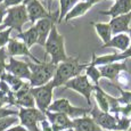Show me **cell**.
Listing matches in <instances>:
<instances>
[{
	"label": "cell",
	"instance_id": "obj_1",
	"mask_svg": "<svg viewBox=\"0 0 131 131\" xmlns=\"http://www.w3.org/2000/svg\"><path fill=\"white\" fill-rule=\"evenodd\" d=\"M87 66L88 64H80V60L77 57H67L64 62L59 63L56 66V71L51 80L54 87L57 88L64 85L67 81L81 74V72L84 71Z\"/></svg>",
	"mask_w": 131,
	"mask_h": 131
},
{
	"label": "cell",
	"instance_id": "obj_2",
	"mask_svg": "<svg viewBox=\"0 0 131 131\" xmlns=\"http://www.w3.org/2000/svg\"><path fill=\"white\" fill-rule=\"evenodd\" d=\"M45 49H46V54L51 57L50 63H52L56 66L67 58L66 51H65L64 37L58 32L56 25L51 27V31L45 43Z\"/></svg>",
	"mask_w": 131,
	"mask_h": 131
},
{
	"label": "cell",
	"instance_id": "obj_3",
	"mask_svg": "<svg viewBox=\"0 0 131 131\" xmlns=\"http://www.w3.org/2000/svg\"><path fill=\"white\" fill-rule=\"evenodd\" d=\"M27 65H29V69L31 71V77H30L29 80V83L31 88H37L47 84L48 82H50L52 80L55 71H56V65H54L50 62L49 63L29 62Z\"/></svg>",
	"mask_w": 131,
	"mask_h": 131
},
{
	"label": "cell",
	"instance_id": "obj_4",
	"mask_svg": "<svg viewBox=\"0 0 131 131\" xmlns=\"http://www.w3.org/2000/svg\"><path fill=\"white\" fill-rule=\"evenodd\" d=\"M26 22H29V16H27L26 8L22 4L19 6L7 8V14L2 24L6 27H10L12 30H16L18 33H21L22 27Z\"/></svg>",
	"mask_w": 131,
	"mask_h": 131
},
{
	"label": "cell",
	"instance_id": "obj_5",
	"mask_svg": "<svg viewBox=\"0 0 131 131\" xmlns=\"http://www.w3.org/2000/svg\"><path fill=\"white\" fill-rule=\"evenodd\" d=\"M47 111L54 112V113H62V114L66 115L69 119L74 120V119H78V117H82L84 115H88V113L90 112V108L75 107L71 105V103L66 98H60V99L52 102Z\"/></svg>",
	"mask_w": 131,
	"mask_h": 131
},
{
	"label": "cell",
	"instance_id": "obj_6",
	"mask_svg": "<svg viewBox=\"0 0 131 131\" xmlns=\"http://www.w3.org/2000/svg\"><path fill=\"white\" fill-rule=\"evenodd\" d=\"M54 84L52 82H48L47 84L41 85V87L31 88L30 92H31L32 97L34 99V103L37 105V108L42 113H46L48 107L52 103V97H54Z\"/></svg>",
	"mask_w": 131,
	"mask_h": 131
},
{
	"label": "cell",
	"instance_id": "obj_7",
	"mask_svg": "<svg viewBox=\"0 0 131 131\" xmlns=\"http://www.w3.org/2000/svg\"><path fill=\"white\" fill-rule=\"evenodd\" d=\"M45 113L40 112L38 108H23L19 107L18 111V120L21 122V125L26 128L29 131H41L38 127V123H41L43 120H46Z\"/></svg>",
	"mask_w": 131,
	"mask_h": 131
},
{
	"label": "cell",
	"instance_id": "obj_8",
	"mask_svg": "<svg viewBox=\"0 0 131 131\" xmlns=\"http://www.w3.org/2000/svg\"><path fill=\"white\" fill-rule=\"evenodd\" d=\"M64 85H65V88H67V89H72V90H74V91L81 94L85 98V100L88 102V105L91 106L90 97H91V94H92V91H94L95 85L90 83V81L87 78V75H81V74L78 75L77 78L67 81Z\"/></svg>",
	"mask_w": 131,
	"mask_h": 131
},
{
	"label": "cell",
	"instance_id": "obj_9",
	"mask_svg": "<svg viewBox=\"0 0 131 131\" xmlns=\"http://www.w3.org/2000/svg\"><path fill=\"white\" fill-rule=\"evenodd\" d=\"M58 14L59 12H55V13H50V16L47 17V18H42L39 19L36 24L33 25L37 30V33H38V45L40 46L45 47V43H46V40L48 36H49L50 31H51V27L55 25V23L57 22L58 19Z\"/></svg>",
	"mask_w": 131,
	"mask_h": 131
},
{
	"label": "cell",
	"instance_id": "obj_10",
	"mask_svg": "<svg viewBox=\"0 0 131 131\" xmlns=\"http://www.w3.org/2000/svg\"><path fill=\"white\" fill-rule=\"evenodd\" d=\"M90 115L94 122L100 129L108 130V131H115L116 129V115H112L111 113L102 112L97 106L90 110Z\"/></svg>",
	"mask_w": 131,
	"mask_h": 131
},
{
	"label": "cell",
	"instance_id": "obj_11",
	"mask_svg": "<svg viewBox=\"0 0 131 131\" xmlns=\"http://www.w3.org/2000/svg\"><path fill=\"white\" fill-rule=\"evenodd\" d=\"M24 6L26 8L29 21L32 24H36L39 19L47 18L50 16V13L43 7L39 0H24Z\"/></svg>",
	"mask_w": 131,
	"mask_h": 131
},
{
	"label": "cell",
	"instance_id": "obj_12",
	"mask_svg": "<svg viewBox=\"0 0 131 131\" xmlns=\"http://www.w3.org/2000/svg\"><path fill=\"white\" fill-rule=\"evenodd\" d=\"M5 72L14 75L21 80H30L31 71L29 69V65L26 62L17 60L14 57H9V62L5 66Z\"/></svg>",
	"mask_w": 131,
	"mask_h": 131
},
{
	"label": "cell",
	"instance_id": "obj_13",
	"mask_svg": "<svg viewBox=\"0 0 131 131\" xmlns=\"http://www.w3.org/2000/svg\"><path fill=\"white\" fill-rule=\"evenodd\" d=\"M45 115H46L48 122L50 123L52 131H64L67 129H72V120L69 119L65 114L47 111Z\"/></svg>",
	"mask_w": 131,
	"mask_h": 131
},
{
	"label": "cell",
	"instance_id": "obj_14",
	"mask_svg": "<svg viewBox=\"0 0 131 131\" xmlns=\"http://www.w3.org/2000/svg\"><path fill=\"white\" fill-rule=\"evenodd\" d=\"M7 54L9 57H15V56H27L29 58L33 60V63H40V60L31 54L30 49L27 48L22 41L17 39H9L8 43H7Z\"/></svg>",
	"mask_w": 131,
	"mask_h": 131
},
{
	"label": "cell",
	"instance_id": "obj_15",
	"mask_svg": "<svg viewBox=\"0 0 131 131\" xmlns=\"http://www.w3.org/2000/svg\"><path fill=\"white\" fill-rule=\"evenodd\" d=\"M98 70H99V73H100V78H106V79H110V80H115L119 77V74L121 72L129 71L125 62L103 65V66H100V69H98Z\"/></svg>",
	"mask_w": 131,
	"mask_h": 131
},
{
	"label": "cell",
	"instance_id": "obj_16",
	"mask_svg": "<svg viewBox=\"0 0 131 131\" xmlns=\"http://www.w3.org/2000/svg\"><path fill=\"white\" fill-rule=\"evenodd\" d=\"M131 22V12L129 14L125 15H121V16L114 17L110 21V27L112 34H121V33H125L129 32V25Z\"/></svg>",
	"mask_w": 131,
	"mask_h": 131
},
{
	"label": "cell",
	"instance_id": "obj_17",
	"mask_svg": "<svg viewBox=\"0 0 131 131\" xmlns=\"http://www.w3.org/2000/svg\"><path fill=\"white\" fill-rule=\"evenodd\" d=\"M131 12V0H116L112 7L108 10L100 12L102 15H106V16H111L112 18L121 15L129 14Z\"/></svg>",
	"mask_w": 131,
	"mask_h": 131
},
{
	"label": "cell",
	"instance_id": "obj_18",
	"mask_svg": "<svg viewBox=\"0 0 131 131\" xmlns=\"http://www.w3.org/2000/svg\"><path fill=\"white\" fill-rule=\"evenodd\" d=\"M72 129L73 131H102V129L94 122L91 116L88 115L72 120Z\"/></svg>",
	"mask_w": 131,
	"mask_h": 131
},
{
	"label": "cell",
	"instance_id": "obj_19",
	"mask_svg": "<svg viewBox=\"0 0 131 131\" xmlns=\"http://www.w3.org/2000/svg\"><path fill=\"white\" fill-rule=\"evenodd\" d=\"M131 42H130L129 36L124 33H121V34H116L107 43H104L103 46H100V48H116V49H119L123 52L129 48Z\"/></svg>",
	"mask_w": 131,
	"mask_h": 131
},
{
	"label": "cell",
	"instance_id": "obj_20",
	"mask_svg": "<svg viewBox=\"0 0 131 131\" xmlns=\"http://www.w3.org/2000/svg\"><path fill=\"white\" fill-rule=\"evenodd\" d=\"M127 59L123 52L121 54H117V52H114V54H108V55H104V56L100 57H96L95 54H92V60L91 63L95 65V66H98V65H108V64H113V63H119L121 60Z\"/></svg>",
	"mask_w": 131,
	"mask_h": 131
},
{
	"label": "cell",
	"instance_id": "obj_21",
	"mask_svg": "<svg viewBox=\"0 0 131 131\" xmlns=\"http://www.w3.org/2000/svg\"><path fill=\"white\" fill-rule=\"evenodd\" d=\"M92 5L88 4V2L81 1V2H78L74 7L67 13V15L65 16V22H70L74 18H78V17H81L87 13L89 9H91Z\"/></svg>",
	"mask_w": 131,
	"mask_h": 131
},
{
	"label": "cell",
	"instance_id": "obj_22",
	"mask_svg": "<svg viewBox=\"0 0 131 131\" xmlns=\"http://www.w3.org/2000/svg\"><path fill=\"white\" fill-rule=\"evenodd\" d=\"M15 39H17V40L21 39V41L30 49V48L33 46L34 43H37L38 42V33H37L36 27L32 26V27H30L27 31L21 32V33L17 34Z\"/></svg>",
	"mask_w": 131,
	"mask_h": 131
},
{
	"label": "cell",
	"instance_id": "obj_23",
	"mask_svg": "<svg viewBox=\"0 0 131 131\" xmlns=\"http://www.w3.org/2000/svg\"><path fill=\"white\" fill-rule=\"evenodd\" d=\"M92 92H94V95H95L96 103L98 104V108H99L102 112L108 113V111H110V105H108V98H107L108 95L99 85H95Z\"/></svg>",
	"mask_w": 131,
	"mask_h": 131
},
{
	"label": "cell",
	"instance_id": "obj_24",
	"mask_svg": "<svg viewBox=\"0 0 131 131\" xmlns=\"http://www.w3.org/2000/svg\"><path fill=\"white\" fill-rule=\"evenodd\" d=\"M0 80L4 81V82H6L13 92H16L17 90L21 89L22 85L24 84L23 80L18 79V78L14 77V75L9 74V73H7V72H4L1 75H0Z\"/></svg>",
	"mask_w": 131,
	"mask_h": 131
},
{
	"label": "cell",
	"instance_id": "obj_25",
	"mask_svg": "<svg viewBox=\"0 0 131 131\" xmlns=\"http://www.w3.org/2000/svg\"><path fill=\"white\" fill-rule=\"evenodd\" d=\"M92 25H94L96 32H97V34L99 36V38L102 39V41L104 43H107L112 39V31H111L108 23H96V22H94Z\"/></svg>",
	"mask_w": 131,
	"mask_h": 131
},
{
	"label": "cell",
	"instance_id": "obj_26",
	"mask_svg": "<svg viewBox=\"0 0 131 131\" xmlns=\"http://www.w3.org/2000/svg\"><path fill=\"white\" fill-rule=\"evenodd\" d=\"M78 2H79V0H59V9H58L59 14H58V19H57L58 23H60L65 18L67 13L71 10Z\"/></svg>",
	"mask_w": 131,
	"mask_h": 131
},
{
	"label": "cell",
	"instance_id": "obj_27",
	"mask_svg": "<svg viewBox=\"0 0 131 131\" xmlns=\"http://www.w3.org/2000/svg\"><path fill=\"white\" fill-rule=\"evenodd\" d=\"M85 75L88 79H91L94 82V85H99V79H100V73L97 66H95L92 63L88 64L87 69H85Z\"/></svg>",
	"mask_w": 131,
	"mask_h": 131
},
{
	"label": "cell",
	"instance_id": "obj_28",
	"mask_svg": "<svg viewBox=\"0 0 131 131\" xmlns=\"http://www.w3.org/2000/svg\"><path fill=\"white\" fill-rule=\"evenodd\" d=\"M131 124V119L128 116H120L116 114V129L115 131H128Z\"/></svg>",
	"mask_w": 131,
	"mask_h": 131
},
{
	"label": "cell",
	"instance_id": "obj_29",
	"mask_svg": "<svg viewBox=\"0 0 131 131\" xmlns=\"http://www.w3.org/2000/svg\"><path fill=\"white\" fill-rule=\"evenodd\" d=\"M119 90L121 92V97L116 99L120 106H131V91H125L121 88H119Z\"/></svg>",
	"mask_w": 131,
	"mask_h": 131
},
{
	"label": "cell",
	"instance_id": "obj_30",
	"mask_svg": "<svg viewBox=\"0 0 131 131\" xmlns=\"http://www.w3.org/2000/svg\"><path fill=\"white\" fill-rule=\"evenodd\" d=\"M18 121L19 120L16 116H8L5 117V119H1L0 120V131H6L14 124H16Z\"/></svg>",
	"mask_w": 131,
	"mask_h": 131
},
{
	"label": "cell",
	"instance_id": "obj_31",
	"mask_svg": "<svg viewBox=\"0 0 131 131\" xmlns=\"http://www.w3.org/2000/svg\"><path fill=\"white\" fill-rule=\"evenodd\" d=\"M13 30L10 27H7L6 30L0 32V48H4L8 43L9 39H10V33H12Z\"/></svg>",
	"mask_w": 131,
	"mask_h": 131
},
{
	"label": "cell",
	"instance_id": "obj_32",
	"mask_svg": "<svg viewBox=\"0 0 131 131\" xmlns=\"http://www.w3.org/2000/svg\"><path fill=\"white\" fill-rule=\"evenodd\" d=\"M18 115V111L17 110H12V108L7 107H0V120L5 119L8 116H16Z\"/></svg>",
	"mask_w": 131,
	"mask_h": 131
},
{
	"label": "cell",
	"instance_id": "obj_33",
	"mask_svg": "<svg viewBox=\"0 0 131 131\" xmlns=\"http://www.w3.org/2000/svg\"><path fill=\"white\" fill-rule=\"evenodd\" d=\"M7 50L6 48H0V73L5 72V66H6V59H7Z\"/></svg>",
	"mask_w": 131,
	"mask_h": 131
},
{
	"label": "cell",
	"instance_id": "obj_34",
	"mask_svg": "<svg viewBox=\"0 0 131 131\" xmlns=\"http://www.w3.org/2000/svg\"><path fill=\"white\" fill-rule=\"evenodd\" d=\"M24 0H2V5H4L6 8H10V7H15V6H19L22 5Z\"/></svg>",
	"mask_w": 131,
	"mask_h": 131
},
{
	"label": "cell",
	"instance_id": "obj_35",
	"mask_svg": "<svg viewBox=\"0 0 131 131\" xmlns=\"http://www.w3.org/2000/svg\"><path fill=\"white\" fill-rule=\"evenodd\" d=\"M6 14H7V8L1 2V4H0V25L4 23V19H5V17H6Z\"/></svg>",
	"mask_w": 131,
	"mask_h": 131
},
{
	"label": "cell",
	"instance_id": "obj_36",
	"mask_svg": "<svg viewBox=\"0 0 131 131\" xmlns=\"http://www.w3.org/2000/svg\"><path fill=\"white\" fill-rule=\"evenodd\" d=\"M41 128H42V131H52L51 130V127H50V123L48 122V120H43L41 122Z\"/></svg>",
	"mask_w": 131,
	"mask_h": 131
},
{
	"label": "cell",
	"instance_id": "obj_37",
	"mask_svg": "<svg viewBox=\"0 0 131 131\" xmlns=\"http://www.w3.org/2000/svg\"><path fill=\"white\" fill-rule=\"evenodd\" d=\"M6 131H29L26 128H24L23 125L18 124V125H14V127H10L9 129H7Z\"/></svg>",
	"mask_w": 131,
	"mask_h": 131
},
{
	"label": "cell",
	"instance_id": "obj_38",
	"mask_svg": "<svg viewBox=\"0 0 131 131\" xmlns=\"http://www.w3.org/2000/svg\"><path fill=\"white\" fill-rule=\"evenodd\" d=\"M123 54H124L125 58H130V57H131V45L129 46V48L125 50V51H123Z\"/></svg>",
	"mask_w": 131,
	"mask_h": 131
},
{
	"label": "cell",
	"instance_id": "obj_39",
	"mask_svg": "<svg viewBox=\"0 0 131 131\" xmlns=\"http://www.w3.org/2000/svg\"><path fill=\"white\" fill-rule=\"evenodd\" d=\"M82 1L88 2V4H90V5H92V6H94L95 4H98V2L102 1V0H82Z\"/></svg>",
	"mask_w": 131,
	"mask_h": 131
},
{
	"label": "cell",
	"instance_id": "obj_40",
	"mask_svg": "<svg viewBox=\"0 0 131 131\" xmlns=\"http://www.w3.org/2000/svg\"><path fill=\"white\" fill-rule=\"evenodd\" d=\"M47 4V9L48 12H50V8H51V4H52V0H45Z\"/></svg>",
	"mask_w": 131,
	"mask_h": 131
},
{
	"label": "cell",
	"instance_id": "obj_41",
	"mask_svg": "<svg viewBox=\"0 0 131 131\" xmlns=\"http://www.w3.org/2000/svg\"><path fill=\"white\" fill-rule=\"evenodd\" d=\"M6 29H7V27L5 26L4 24H1V25H0V32H1V31H4V30H6Z\"/></svg>",
	"mask_w": 131,
	"mask_h": 131
},
{
	"label": "cell",
	"instance_id": "obj_42",
	"mask_svg": "<svg viewBox=\"0 0 131 131\" xmlns=\"http://www.w3.org/2000/svg\"><path fill=\"white\" fill-rule=\"evenodd\" d=\"M129 38H130V42H131V27L129 29Z\"/></svg>",
	"mask_w": 131,
	"mask_h": 131
},
{
	"label": "cell",
	"instance_id": "obj_43",
	"mask_svg": "<svg viewBox=\"0 0 131 131\" xmlns=\"http://www.w3.org/2000/svg\"><path fill=\"white\" fill-rule=\"evenodd\" d=\"M64 131H73V129H67V130H64Z\"/></svg>",
	"mask_w": 131,
	"mask_h": 131
},
{
	"label": "cell",
	"instance_id": "obj_44",
	"mask_svg": "<svg viewBox=\"0 0 131 131\" xmlns=\"http://www.w3.org/2000/svg\"><path fill=\"white\" fill-rule=\"evenodd\" d=\"M128 131H131V124H130V128H129V130H128Z\"/></svg>",
	"mask_w": 131,
	"mask_h": 131
},
{
	"label": "cell",
	"instance_id": "obj_45",
	"mask_svg": "<svg viewBox=\"0 0 131 131\" xmlns=\"http://www.w3.org/2000/svg\"><path fill=\"white\" fill-rule=\"evenodd\" d=\"M1 2H2V0H0V4H1Z\"/></svg>",
	"mask_w": 131,
	"mask_h": 131
},
{
	"label": "cell",
	"instance_id": "obj_46",
	"mask_svg": "<svg viewBox=\"0 0 131 131\" xmlns=\"http://www.w3.org/2000/svg\"><path fill=\"white\" fill-rule=\"evenodd\" d=\"M1 74H2V73H0V75H1Z\"/></svg>",
	"mask_w": 131,
	"mask_h": 131
},
{
	"label": "cell",
	"instance_id": "obj_47",
	"mask_svg": "<svg viewBox=\"0 0 131 131\" xmlns=\"http://www.w3.org/2000/svg\"><path fill=\"white\" fill-rule=\"evenodd\" d=\"M114 1H116V0H114Z\"/></svg>",
	"mask_w": 131,
	"mask_h": 131
}]
</instances>
